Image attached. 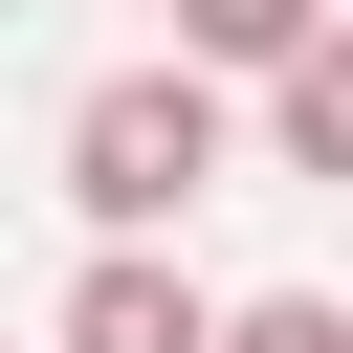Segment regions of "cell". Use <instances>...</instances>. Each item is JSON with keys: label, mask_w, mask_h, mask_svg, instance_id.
<instances>
[{"label": "cell", "mask_w": 353, "mask_h": 353, "mask_svg": "<svg viewBox=\"0 0 353 353\" xmlns=\"http://www.w3.org/2000/svg\"><path fill=\"white\" fill-rule=\"evenodd\" d=\"M221 176H243V88H221V66H110V88H66V221H88V243L199 221Z\"/></svg>", "instance_id": "obj_1"}, {"label": "cell", "mask_w": 353, "mask_h": 353, "mask_svg": "<svg viewBox=\"0 0 353 353\" xmlns=\"http://www.w3.org/2000/svg\"><path fill=\"white\" fill-rule=\"evenodd\" d=\"M199 331H221V287L176 265V221L88 243V265H66V309H44V353H199Z\"/></svg>", "instance_id": "obj_2"}, {"label": "cell", "mask_w": 353, "mask_h": 353, "mask_svg": "<svg viewBox=\"0 0 353 353\" xmlns=\"http://www.w3.org/2000/svg\"><path fill=\"white\" fill-rule=\"evenodd\" d=\"M243 88H265V154H287V176H353V0H331L287 66H243Z\"/></svg>", "instance_id": "obj_3"}, {"label": "cell", "mask_w": 353, "mask_h": 353, "mask_svg": "<svg viewBox=\"0 0 353 353\" xmlns=\"http://www.w3.org/2000/svg\"><path fill=\"white\" fill-rule=\"evenodd\" d=\"M309 22H331V0H176V66H221V88H243V66H287Z\"/></svg>", "instance_id": "obj_4"}, {"label": "cell", "mask_w": 353, "mask_h": 353, "mask_svg": "<svg viewBox=\"0 0 353 353\" xmlns=\"http://www.w3.org/2000/svg\"><path fill=\"white\" fill-rule=\"evenodd\" d=\"M199 353H353V309H331V287H221Z\"/></svg>", "instance_id": "obj_5"}]
</instances>
